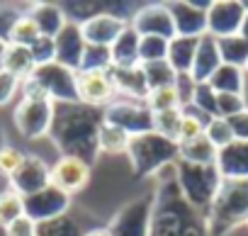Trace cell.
Here are the masks:
<instances>
[{
	"label": "cell",
	"mask_w": 248,
	"mask_h": 236,
	"mask_svg": "<svg viewBox=\"0 0 248 236\" xmlns=\"http://www.w3.org/2000/svg\"><path fill=\"white\" fill-rule=\"evenodd\" d=\"M39 37H42V32H39V27L34 25V20L30 17V13H22V17L15 22V27H13V32H10V42H8V44L32 47Z\"/></svg>",
	"instance_id": "35"
},
{
	"label": "cell",
	"mask_w": 248,
	"mask_h": 236,
	"mask_svg": "<svg viewBox=\"0 0 248 236\" xmlns=\"http://www.w3.org/2000/svg\"><path fill=\"white\" fill-rule=\"evenodd\" d=\"M246 226H248V221H246Z\"/></svg>",
	"instance_id": "56"
},
{
	"label": "cell",
	"mask_w": 248,
	"mask_h": 236,
	"mask_svg": "<svg viewBox=\"0 0 248 236\" xmlns=\"http://www.w3.org/2000/svg\"><path fill=\"white\" fill-rule=\"evenodd\" d=\"M141 71L146 76V85H149V93L151 90H158V88H168V85H175L178 80V73L170 68L168 61H154V63H141Z\"/></svg>",
	"instance_id": "31"
},
{
	"label": "cell",
	"mask_w": 248,
	"mask_h": 236,
	"mask_svg": "<svg viewBox=\"0 0 248 236\" xmlns=\"http://www.w3.org/2000/svg\"><path fill=\"white\" fill-rule=\"evenodd\" d=\"M197 44H200V39H192V37H173L168 42L166 61L170 63V68L178 76H185V73L190 76L192 61H195V54H197Z\"/></svg>",
	"instance_id": "24"
},
{
	"label": "cell",
	"mask_w": 248,
	"mask_h": 236,
	"mask_svg": "<svg viewBox=\"0 0 248 236\" xmlns=\"http://www.w3.org/2000/svg\"><path fill=\"white\" fill-rule=\"evenodd\" d=\"M30 51H32V59H34L37 66H46V63H54V61H56V44H54L51 37H44V34H42V37L30 47Z\"/></svg>",
	"instance_id": "42"
},
{
	"label": "cell",
	"mask_w": 248,
	"mask_h": 236,
	"mask_svg": "<svg viewBox=\"0 0 248 236\" xmlns=\"http://www.w3.org/2000/svg\"><path fill=\"white\" fill-rule=\"evenodd\" d=\"M217 168L224 180H248V142H231L219 149Z\"/></svg>",
	"instance_id": "19"
},
{
	"label": "cell",
	"mask_w": 248,
	"mask_h": 236,
	"mask_svg": "<svg viewBox=\"0 0 248 236\" xmlns=\"http://www.w3.org/2000/svg\"><path fill=\"white\" fill-rule=\"evenodd\" d=\"M83 236H112V234L107 231V226H102V229H90V231H85Z\"/></svg>",
	"instance_id": "49"
},
{
	"label": "cell",
	"mask_w": 248,
	"mask_h": 236,
	"mask_svg": "<svg viewBox=\"0 0 248 236\" xmlns=\"http://www.w3.org/2000/svg\"><path fill=\"white\" fill-rule=\"evenodd\" d=\"M226 122H229V127H231L236 142H248V110H243L241 114L229 117Z\"/></svg>",
	"instance_id": "47"
},
{
	"label": "cell",
	"mask_w": 248,
	"mask_h": 236,
	"mask_svg": "<svg viewBox=\"0 0 248 236\" xmlns=\"http://www.w3.org/2000/svg\"><path fill=\"white\" fill-rule=\"evenodd\" d=\"M129 142H132V137L127 132H122L119 127L107 125L102 120V127L97 132V149H100V154H127Z\"/></svg>",
	"instance_id": "28"
},
{
	"label": "cell",
	"mask_w": 248,
	"mask_h": 236,
	"mask_svg": "<svg viewBox=\"0 0 248 236\" xmlns=\"http://www.w3.org/2000/svg\"><path fill=\"white\" fill-rule=\"evenodd\" d=\"M56 44V63L71 68L78 73L80 68V61H83V54H85V39H83V32H80V25L68 20V25L61 30V34L54 39Z\"/></svg>",
	"instance_id": "18"
},
{
	"label": "cell",
	"mask_w": 248,
	"mask_h": 236,
	"mask_svg": "<svg viewBox=\"0 0 248 236\" xmlns=\"http://www.w3.org/2000/svg\"><path fill=\"white\" fill-rule=\"evenodd\" d=\"M180 110H183V127H180L178 144L204 137V127H207V122H209L207 117H204L200 110H195L192 105H185V107H180Z\"/></svg>",
	"instance_id": "30"
},
{
	"label": "cell",
	"mask_w": 248,
	"mask_h": 236,
	"mask_svg": "<svg viewBox=\"0 0 248 236\" xmlns=\"http://www.w3.org/2000/svg\"><path fill=\"white\" fill-rule=\"evenodd\" d=\"M178 156H180L178 142H170L156 132L132 137L129 149H127V158H129L132 173L137 178H151V175L161 173L163 168L175 166Z\"/></svg>",
	"instance_id": "4"
},
{
	"label": "cell",
	"mask_w": 248,
	"mask_h": 236,
	"mask_svg": "<svg viewBox=\"0 0 248 236\" xmlns=\"http://www.w3.org/2000/svg\"><path fill=\"white\" fill-rule=\"evenodd\" d=\"M243 83H246V71L238 68V66H229V63H221L217 68V73L209 78V88L214 93H233V95H241L243 93Z\"/></svg>",
	"instance_id": "27"
},
{
	"label": "cell",
	"mask_w": 248,
	"mask_h": 236,
	"mask_svg": "<svg viewBox=\"0 0 248 236\" xmlns=\"http://www.w3.org/2000/svg\"><path fill=\"white\" fill-rule=\"evenodd\" d=\"M78 102L88 105V107H107L109 102H114L117 90L109 80L107 71H78Z\"/></svg>",
	"instance_id": "15"
},
{
	"label": "cell",
	"mask_w": 248,
	"mask_h": 236,
	"mask_svg": "<svg viewBox=\"0 0 248 236\" xmlns=\"http://www.w3.org/2000/svg\"><path fill=\"white\" fill-rule=\"evenodd\" d=\"M22 161H25V154H22L20 149L5 144L3 149H0V175H3V178H10V175L20 168Z\"/></svg>",
	"instance_id": "43"
},
{
	"label": "cell",
	"mask_w": 248,
	"mask_h": 236,
	"mask_svg": "<svg viewBox=\"0 0 248 236\" xmlns=\"http://www.w3.org/2000/svg\"><path fill=\"white\" fill-rule=\"evenodd\" d=\"M68 207H71V195H66L54 185H46L44 190L25 197V214L37 224H46L59 217H66Z\"/></svg>",
	"instance_id": "12"
},
{
	"label": "cell",
	"mask_w": 248,
	"mask_h": 236,
	"mask_svg": "<svg viewBox=\"0 0 248 236\" xmlns=\"http://www.w3.org/2000/svg\"><path fill=\"white\" fill-rule=\"evenodd\" d=\"M109 68H112V54L107 47H85L78 71H109Z\"/></svg>",
	"instance_id": "39"
},
{
	"label": "cell",
	"mask_w": 248,
	"mask_h": 236,
	"mask_svg": "<svg viewBox=\"0 0 248 236\" xmlns=\"http://www.w3.org/2000/svg\"><path fill=\"white\" fill-rule=\"evenodd\" d=\"M102 120L107 125L119 127L129 137L154 132V112L146 107V102H139V100L119 97V100L109 102L107 107H102Z\"/></svg>",
	"instance_id": "7"
},
{
	"label": "cell",
	"mask_w": 248,
	"mask_h": 236,
	"mask_svg": "<svg viewBox=\"0 0 248 236\" xmlns=\"http://www.w3.org/2000/svg\"><path fill=\"white\" fill-rule=\"evenodd\" d=\"M178 161L183 163H192V166H217V149L209 144L207 137L192 139V142H183L178 144Z\"/></svg>",
	"instance_id": "26"
},
{
	"label": "cell",
	"mask_w": 248,
	"mask_h": 236,
	"mask_svg": "<svg viewBox=\"0 0 248 236\" xmlns=\"http://www.w3.org/2000/svg\"><path fill=\"white\" fill-rule=\"evenodd\" d=\"M129 27L139 34V37H163V39H173L175 37V27H173V17L168 13L166 3H151L139 8L132 20Z\"/></svg>",
	"instance_id": "14"
},
{
	"label": "cell",
	"mask_w": 248,
	"mask_h": 236,
	"mask_svg": "<svg viewBox=\"0 0 248 236\" xmlns=\"http://www.w3.org/2000/svg\"><path fill=\"white\" fill-rule=\"evenodd\" d=\"M168 56V39L163 37H141L139 39V59L141 63L166 61Z\"/></svg>",
	"instance_id": "37"
},
{
	"label": "cell",
	"mask_w": 248,
	"mask_h": 236,
	"mask_svg": "<svg viewBox=\"0 0 248 236\" xmlns=\"http://www.w3.org/2000/svg\"><path fill=\"white\" fill-rule=\"evenodd\" d=\"M217 42H219L221 63L246 68V63H248V39L236 34V37H226V39H217Z\"/></svg>",
	"instance_id": "29"
},
{
	"label": "cell",
	"mask_w": 248,
	"mask_h": 236,
	"mask_svg": "<svg viewBox=\"0 0 248 236\" xmlns=\"http://www.w3.org/2000/svg\"><path fill=\"white\" fill-rule=\"evenodd\" d=\"M22 17V13L13 5H0V42H10V32L15 27V22Z\"/></svg>",
	"instance_id": "44"
},
{
	"label": "cell",
	"mask_w": 248,
	"mask_h": 236,
	"mask_svg": "<svg viewBox=\"0 0 248 236\" xmlns=\"http://www.w3.org/2000/svg\"><path fill=\"white\" fill-rule=\"evenodd\" d=\"M88 180H90V166L76 156H61L51 166V185L71 197L80 192L88 185Z\"/></svg>",
	"instance_id": "17"
},
{
	"label": "cell",
	"mask_w": 248,
	"mask_h": 236,
	"mask_svg": "<svg viewBox=\"0 0 248 236\" xmlns=\"http://www.w3.org/2000/svg\"><path fill=\"white\" fill-rule=\"evenodd\" d=\"M248 221V180H224L204 212L207 236H226Z\"/></svg>",
	"instance_id": "3"
},
{
	"label": "cell",
	"mask_w": 248,
	"mask_h": 236,
	"mask_svg": "<svg viewBox=\"0 0 248 236\" xmlns=\"http://www.w3.org/2000/svg\"><path fill=\"white\" fill-rule=\"evenodd\" d=\"M5 146V139H3V134H0V149H3ZM0 178H3V175H0Z\"/></svg>",
	"instance_id": "53"
},
{
	"label": "cell",
	"mask_w": 248,
	"mask_h": 236,
	"mask_svg": "<svg viewBox=\"0 0 248 236\" xmlns=\"http://www.w3.org/2000/svg\"><path fill=\"white\" fill-rule=\"evenodd\" d=\"M246 110V102H243V95H233V93H217V112L219 117L229 120L233 114H241Z\"/></svg>",
	"instance_id": "41"
},
{
	"label": "cell",
	"mask_w": 248,
	"mask_h": 236,
	"mask_svg": "<svg viewBox=\"0 0 248 236\" xmlns=\"http://www.w3.org/2000/svg\"><path fill=\"white\" fill-rule=\"evenodd\" d=\"M154 202H156V192H149L127 202L109 219L107 231L112 236H151Z\"/></svg>",
	"instance_id": "6"
},
{
	"label": "cell",
	"mask_w": 248,
	"mask_h": 236,
	"mask_svg": "<svg viewBox=\"0 0 248 236\" xmlns=\"http://www.w3.org/2000/svg\"><path fill=\"white\" fill-rule=\"evenodd\" d=\"M32 78L42 85V90L46 93V97L54 105H71L78 102V73L61 66V63H46V66H37Z\"/></svg>",
	"instance_id": "9"
},
{
	"label": "cell",
	"mask_w": 248,
	"mask_h": 236,
	"mask_svg": "<svg viewBox=\"0 0 248 236\" xmlns=\"http://www.w3.org/2000/svg\"><path fill=\"white\" fill-rule=\"evenodd\" d=\"M180 127H183V110H166V112H156L154 114V132L170 139V142H178L180 137Z\"/></svg>",
	"instance_id": "32"
},
{
	"label": "cell",
	"mask_w": 248,
	"mask_h": 236,
	"mask_svg": "<svg viewBox=\"0 0 248 236\" xmlns=\"http://www.w3.org/2000/svg\"><path fill=\"white\" fill-rule=\"evenodd\" d=\"M37 63L32 59L30 47H20V44H8L5 47V56H3V71L13 73L17 80H25L34 73Z\"/></svg>",
	"instance_id": "25"
},
{
	"label": "cell",
	"mask_w": 248,
	"mask_h": 236,
	"mask_svg": "<svg viewBox=\"0 0 248 236\" xmlns=\"http://www.w3.org/2000/svg\"><path fill=\"white\" fill-rule=\"evenodd\" d=\"M243 10H246V13H248V3H243Z\"/></svg>",
	"instance_id": "54"
},
{
	"label": "cell",
	"mask_w": 248,
	"mask_h": 236,
	"mask_svg": "<svg viewBox=\"0 0 248 236\" xmlns=\"http://www.w3.org/2000/svg\"><path fill=\"white\" fill-rule=\"evenodd\" d=\"M146 107L156 114V112H166V110H178L183 107L180 102V95L175 90V85H168V88H158V90H151L146 95Z\"/></svg>",
	"instance_id": "34"
},
{
	"label": "cell",
	"mask_w": 248,
	"mask_h": 236,
	"mask_svg": "<svg viewBox=\"0 0 248 236\" xmlns=\"http://www.w3.org/2000/svg\"><path fill=\"white\" fill-rule=\"evenodd\" d=\"M173 17L175 37L200 39L207 34V10L212 3H197V0H173L166 3Z\"/></svg>",
	"instance_id": "10"
},
{
	"label": "cell",
	"mask_w": 248,
	"mask_h": 236,
	"mask_svg": "<svg viewBox=\"0 0 248 236\" xmlns=\"http://www.w3.org/2000/svg\"><path fill=\"white\" fill-rule=\"evenodd\" d=\"M10 190H15L22 197H30L39 190H44L46 185H51V166L34 156V154H25V161L20 163V168L8 178Z\"/></svg>",
	"instance_id": "13"
},
{
	"label": "cell",
	"mask_w": 248,
	"mask_h": 236,
	"mask_svg": "<svg viewBox=\"0 0 248 236\" xmlns=\"http://www.w3.org/2000/svg\"><path fill=\"white\" fill-rule=\"evenodd\" d=\"M37 234H39V224L32 221L27 214L5 226V236H37Z\"/></svg>",
	"instance_id": "46"
},
{
	"label": "cell",
	"mask_w": 248,
	"mask_h": 236,
	"mask_svg": "<svg viewBox=\"0 0 248 236\" xmlns=\"http://www.w3.org/2000/svg\"><path fill=\"white\" fill-rule=\"evenodd\" d=\"M173 168H175V183H178L185 202L192 209H197L200 214H204L224 183L219 168L217 166H192V163H183V161H178Z\"/></svg>",
	"instance_id": "5"
},
{
	"label": "cell",
	"mask_w": 248,
	"mask_h": 236,
	"mask_svg": "<svg viewBox=\"0 0 248 236\" xmlns=\"http://www.w3.org/2000/svg\"><path fill=\"white\" fill-rule=\"evenodd\" d=\"M17 93H20V80L8 71H0V107L10 105Z\"/></svg>",
	"instance_id": "45"
},
{
	"label": "cell",
	"mask_w": 248,
	"mask_h": 236,
	"mask_svg": "<svg viewBox=\"0 0 248 236\" xmlns=\"http://www.w3.org/2000/svg\"><path fill=\"white\" fill-rule=\"evenodd\" d=\"M243 102H246V110H248V76H246V83H243Z\"/></svg>",
	"instance_id": "51"
},
{
	"label": "cell",
	"mask_w": 248,
	"mask_h": 236,
	"mask_svg": "<svg viewBox=\"0 0 248 236\" xmlns=\"http://www.w3.org/2000/svg\"><path fill=\"white\" fill-rule=\"evenodd\" d=\"M37 236H83L78 224L71 217H59L54 221L39 224V234Z\"/></svg>",
	"instance_id": "40"
},
{
	"label": "cell",
	"mask_w": 248,
	"mask_h": 236,
	"mask_svg": "<svg viewBox=\"0 0 248 236\" xmlns=\"http://www.w3.org/2000/svg\"><path fill=\"white\" fill-rule=\"evenodd\" d=\"M5 42H0V71H3V56H5Z\"/></svg>",
	"instance_id": "52"
},
{
	"label": "cell",
	"mask_w": 248,
	"mask_h": 236,
	"mask_svg": "<svg viewBox=\"0 0 248 236\" xmlns=\"http://www.w3.org/2000/svg\"><path fill=\"white\" fill-rule=\"evenodd\" d=\"M195 88H197V83H195L187 73H185V76H178V80H175V90H178V95H180L183 107L192 102V93H195Z\"/></svg>",
	"instance_id": "48"
},
{
	"label": "cell",
	"mask_w": 248,
	"mask_h": 236,
	"mask_svg": "<svg viewBox=\"0 0 248 236\" xmlns=\"http://www.w3.org/2000/svg\"><path fill=\"white\" fill-rule=\"evenodd\" d=\"M204 137L209 139V144L217 151L224 149V146H229L231 142H236L233 139V132H231V127H229V122L224 120V117H212V120L207 122V127H204Z\"/></svg>",
	"instance_id": "36"
},
{
	"label": "cell",
	"mask_w": 248,
	"mask_h": 236,
	"mask_svg": "<svg viewBox=\"0 0 248 236\" xmlns=\"http://www.w3.org/2000/svg\"><path fill=\"white\" fill-rule=\"evenodd\" d=\"M221 66V54H219V42L209 34L200 37V44H197V54H195V61H192V71H190V78L195 83H209V78L217 73V68Z\"/></svg>",
	"instance_id": "21"
},
{
	"label": "cell",
	"mask_w": 248,
	"mask_h": 236,
	"mask_svg": "<svg viewBox=\"0 0 248 236\" xmlns=\"http://www.w3.org/2000/svg\"><path fill=\"white\" fill-rule=\"evenodd\" d=\"M151 236H207L204 214L185 202L175 183V173L173 180L161 183V188L156 190Z\"/></svg>",
	"instance_id": "2"
},
{
	"label": "cell",
	"mask_w": 248,
	"mask_h": 236,
	"mask_svg": "<svg viewBox=\"0 0 248 236\" xmlns=\"http://www.w3.org/2000/svg\"><path fill=\"white\" fill-rule=\"evenodd\" d=\"M129 27V20H122L112 13H100L90 20H85L80 25L83 39L88 47H112L117 42V37Z\"/></svg>",
	"instance_id": "16"
},
{
	"label": "cell",
	"mask_w": 248,
	"mask_h": 236,
	"mask_svg": "<svg viewBox=\"0 0 248 236\" xmlns=\"http://www.w3.org/2000/svg\"><path fill=\"white\" fill-rule=\"evenodd\" d=\"M25 217V197L17 195L15 190H3L0 192V226H8L15 219Z\"/></svg>",
	"instance_id": "33"
},
{
	"label": "cell",
	"mask_w": 248,
	"mask_h": 236,
	"mask_svg": "<svg viewBox=\"0 0 248 236\" xmlns=\"http://www.w3.org/2000/svg\"><path fill=\"white\" fill-rule=\"evenodd\" d=\"M139 34L127 27L117 42L109 47V54H112V66H119V68H134V66H141V59H139Z\"/></svg>",
	"instance_id": "23"
},
{
	"label": "cell",
	"mask_w": 248,
	"mask_h": 236,
	"mask_svg": "<svg viewBox=\"0 0 248 236\" xmlns=\"http://www.w3.org/2000/svg\"><path fill=\"white\" fill-rule=\"evenodd\" d=\"M30 17L34 20V25L39 27V32L44 37L56 39L61 34V30L68 25V15L61 5L56 3H37L30 8Z\"/></svg>",
	"instance_id": "22"
},
{
	"label": "cell",
	"mask_w": 248,
	"mask_h": 236,
	"mask_svg": "<svg viewBox=\"0 0 248 236\" xmlns=\"http://www.w3.org/2000/svg\"><path fill=\"white\" fill-rule=\"evenodd\" d=\"M246 10L241 0H212L207 10V34L214 39L236 37L241 32Z\"/></svg>",
	"instance_id": "11"
},
{
	"label": "cell",
	"mask_w": 248,
	"mask_h": 236,
	"mask_svg": "<svg viewBox=\"0 0 248 236\" xmlns=\"http://www.w3.org/2000/svg\"><path fill=\"white\" fill-rule=\"evenodd\" d=\"M243 71H246V76H248V63H246V68H243Z\"/></svg>",
	"instance_id": "55"
},
{
	"label": "cell",
	"mask_w": 248,
	"mask_h": 236,
	"mask_svg": "<svg viewBox=\"0 0 248 236\" xmlns=\"http://www.w3.org/2000/svg\"><path fill=\"white\" fill-rule=\"evenodd\" d=\"M190 105H192L195 110H200L207 120H212V117H219V112H217V93L209 88V83H197Z\"/></svg>",
	"instance_id": "38"
},
{
	"label": "cell",
	"mask_w": 248,
	"mask_h": 236,
	"mask_svg": "<svg viewBox=\"0 0 248 236\" xmlns=\"http://www.w3.org/2000/svg\"><path fill=\"white\" fill-rule=\"evenodd\" d=\"M107 73H109V80H112V85L119 95H124L127 100H139V102L146 100L149 85H146V76H144L141 66H134V68L112 66Z\"/></svg>",
	"instance_id": "20"
},
{
	"label": "cell",
	"mask_w": 248,
	"mask_h": 236,
	"mask_svg": "<svg viewBox=\"0 0 248 236\" xmlns=\"http://www.w3.org/2000/svg\"><path fill=\"white\" fill-rule=\"evenodd\" d=\"M243 39H248V13H246V17H243V25H241V32H238Z\"/></svg>",
	"instance_id": "50"
},
{
	"label": "cell",
	"mask_w": 248,
	"mask_h": 236,
	"mask_svg": "<svg viewBox=\"0 0 248 236\" xmlns=\"http://www.w3.org/2000/svg\"><path fill=\"white\" fill-rule=\"evenodd\" d=\"M54 102L51 100H30L22 97L13 110V122L20 137L34 142L42 137H49L51 122H54Z\"/></svg>",
	"instance_id": "8"
},
{
	"label": "cell",
	"mask_w": 248,
	"mask_h": 236,
	"mask_svg": "<svg viewBox=\"0 0 248 236\" xmlns=\"http://www.w3.org/2000/svg\"><path fill=\"white\" fill-rule=\"evenodd\" d=\"M102 127V110L88 107L83 102L56 105L49 139L61 151V156H76L88 166L100 156L97 132Z\"/></svg>",
	"instance_id": "1"
}]
</instances>
